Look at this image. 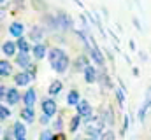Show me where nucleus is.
Here are the masks:
<instances>
[{
  "mask_svg": "<svg viewBox=\"0 0 151 140\" xmlns=\"http://www.w3.org/2000/svg\"><path fill=\"white\" fill-rule=\"evenodd\" d=\"M51 67L56 70V72H65V70L69 69V56L63 53L62 56H58V58H55V60H51Z\"/></svg>",
  "mask_w": 151,
  "mask_h": 140,
  "instance_id": "1",
  "label": "nucleus"
},
{
  "mask_svg": "<svg viewBox=\"0 0 151 140\" xmlns=\"http://www.w3.org/2000/svg\"><path fill=\"white\" fill-rule=\"evenodd\" d=\"M77 114L81 117H84L86 121H91V105L86 100H79L77 102Z\"/></svg>",
  "mask_w": 151,
  "mask_h": 140,
  "instance_id": "2",
  "label": "nucleus"
},
{
  "mask_svg": "<svg viewBox=\"0 0 151 140\" xmlns=\"http://www.w3.org/2000/svg\"><path fill=\"white\" fill-rule=\"evenodd\" d=\"M40 107H42V112H44L46 116H49V117L56 114V102H55L53 98H46Z\"/></svg>",
  "mask_w": 151,
  "mask_h": 140,
  "instance_id": "3",
  "label": "nucleus"
},
{
  "mask_svg": "<svg viewBox=\"0 0 151 140\" xmlns=\"http://www.w3.org/2000/svg\"><path fill=\"white\" fill-rule=\"evenodd\" d=\"M12 131H14V139L16 140H25V137H27V128H25L23 123H16L12 126Z\"/></svg>",
  "mask_w": 151,
  "mask_h": 140,
  "instance_id": "4",
  "label": "nucleus"
},
{
  "mask_svg": "<svg viewBox=\"0 0 151 140\" xmlns=\"http://www.w3.org/2000/svg\"><path fill=\"white\" fill-rule=\"evenodd\" d=\"M83 72H84V79H86V82H88V84H93L95 79H97V70L93 69L91 65H86V67L83 69Z\"/></svg>",
  "mask_w": 151,
  "mask_h": 140,
  "instance_id": "5",
  "label": "nucleus"
},
{
  "mask_svg": "<svg viewBox=\"0 0 151 140\" xmlns=\"http://www.w3.org/2000/svg\"><path fill=\"white\" fill-rule=\"evenodd\" d=\"M30 75L27 74V72H19V74H16L14 75V82L18 84V86H28L30 84Z\"/></svg>",
  "mask_w": 151,
  "mask_h": 140,
  "instance_id": "6",
  "label": "nucleus"
},
{
  "mask_svg": "<svg viewBox=\"0 0 151 140\" xmlns=\"http://www.w3.org/2000/svg\"><path fill=\"white\" fill-rule=\"evenodd\" d=\"M16 63H18L19 67H23V69H28V67H30V56H28V53L19 51V54L16 56Z\"/></svg>",
  "mask_w": 151,
  "mask_h": 140,
  "instance_id": "7",
  "label": "nucleus"
},
{
  "mask_svg": "<svg viewBox=\"0 0 151 140\" xmlns=\"http://www.w3.org/2000/svg\"><path fill=\"white\" fill-rule=\"evenodd\" d=\"M19 93H18V89H14V88H11L9 91H7V96H5V100H7V104L9 105H16L19 102Z\"/></svg>",
  "mask_w": 151,
  "mask_h": 140,
  "instance_id": "8",
  "label": "nucleus"
},
{
  "mask_svg": "<svg viewBox=\"0 0 151 140\" xmlns=\"http://www.w3.org/2000/svg\"><path fill=\"white\" fill-rule=\"evenodd\" d=\"M23 102H25V105H28V107H32V105L35 104V89H34V88H30V89L23 95Z\"/></svg>",
  "mask_w": 151,
  "mask_h": 140,
  "instance_id": "9",
  "label": "nucleus"
},
{
  "mask_svg": "<svg viewBox=\"0 0 151 140\" xmlns=\"http://www.w3.org/2000/svg\"><path fill=\"white\" fill-rule=\"evenodd\" d=\"M21 117H23L25 121H28V123H32V121L35 119V114H34V109L27 105V107H25V109L21 110Z\"/></svg>",
  "mask_w": 151,
  "mask_h": 140,
  "instance_id": "10",
  "label": "nucleus"
},
{
  "mask_svg": "<svg viewBox=\"0 0 151 140\" xmlns=\"http://www.w3.org/2000/svg\"><path fill=\"white\" fill-rule=\"evenodd\" d=\"M2 49H4V53H5L7 56H14V53H16V49H18V46H16L14 42H4V46H2Z\"/></svg>",
  "mask_w": 151,
  "mask_h": 140,
  "instance_id": "11",
  "label": "nucleus"
},
{
  "mask_svg": "<svg viewBox=\"0 0 151 140\" xmlns=\"http://www.w3.org/2000/svg\"><path fill=\"white\" fill-rule=\"evenodd\" d=\"M9 32H11V35H14V37H21L23 32H25V28H23L21 23H12L11 28H9Z\"/></svg>",
  "mask_w": 151,
  "mask_h": 140,
  "instance_id": "12",
  "label": "nucleus"
},
{
  "mask_svg": "<svg viewBox=\"0 0 151 140\" xmlns=\"http://www.w3.org/2000/svg\"><path fill=\"white\" fill-rule=\"evenodd\" d=\"M11 70H12V67H11V63H9V61L0 60V75H2V77L11 75Z\"/></svg>",
  "mask_w": 151,
  "mask_h": 140,
  "instance_id": "13",
  "label": "nucleus"
},
{
  "mask_svg": "<svg viewBox=\"0 0 151 140\" xmlns=\"http://www.w3.org/2000/svg\"><path fill=\"white\" fill-rule=\"evenodd\" d=\"M16 46H18V49H19V51H23V53H28V51H30V42H28L27 39H23V37H19V39H18Z\"/></svg>",
  "mask_w": 151,
  "mask_h": 140,
  "instance_id": "14",
  "label": "nucleus"
},
{
  "mask_svg": "<svg viewBox=\"0 0 151 140\" xmlns=\"http://www.w3.org/2000/svg\"><path fill=\"white\" fill-rule=\"evenodd\" d=\"M34 56H35L37 60H42V58L46 56V46H44V44H37V46L34 47Z\"/></svg>",
  "mask_w": 151,
  "mask_h": 140,
  "instance_id": "15",
  "label": "nucleus"
},
{
  "mask_svg": "<svg viewBox=\"0 0 151 140\" xmlns=\"http://www.w3.org/2000/svg\"><path fill=\"white\" fill-rule=\"evenodd\" d=\"M77 102H79V93H77L76 89L69 91V95H67V104L69 105H77Z\"/></svg>",
  "mask_w": 151,
  "mask_h": 140,
  "instance_id": "16",
  "label": "nucleus"
},
{
  "mask_svg": "<svg viewBox=\"0 0 151 140\" xmlns=\"http://www.w3.org/2000/svg\"><path fill=\"white\" fill-rule=\"evenodd\" d=\"M42 35H44V32H42V28H39V26H35L32 32H30V39L34 40V42H37V40H40L42 39Z\"/></svg>",
  "mask_w": 151,
  "mask_h": 140,
  "instance_id": "17",
  "label": "nucleus"
},
{
  "mask_svg": "<svg viewBox=\"0 0 151 140\" xmlns=\"http://www.w3.org/2000/svg\"><path fill=\"white\" fill-rule=\"evenodd\" d=\"M62 88H63V84H62L60 81H56V82H53V84L49 86V95H58V93L62 91Z\"/></svg>",
  "mask_w": 151,
  "mask_h": 140,
  "instance_id": "18",
  "label": "nucleus"
},
{
  "mask_svg": "<svg viewBox=\"0 0 151 140\" xmlns=\"http://www.w3.org/2000/svg\"><path fill=\"white\" fill-rule=\"evenodd\" d=\"M79 123H81V116L77 114V116H74V117L70 119V126H69V130H70V133H74L76 130L79 128Z\"/></svg>",
  "mask_w": 151,
  "mask_h": 140,
  "instance_id": "19",
  "label": "nucleus"
},
{
  "mask_svg": "<svg viewBox=\"0 0 151 140\" xmlns=\"http://www.w3.org/2000/svg\"><path fill=\"white\" fill-rule=\"evenodd\" d=\"M91 56H93V60H95L99 65H104V58H102V53H100L97 47H93V49H91Z\"/></svg>",
  "mask_w": 151,
  "mask_h": 140,
  "instance_id": "20",
  "label": "nucleus"
},
{
  "mask_svg": "<svg viewBox=\"0 0 151 140\" xmlns=\"http://www.w3.org/2000/svg\"><path fill=\"white\" fill-rule=\"evenodd\" d=\"M11 116V110L7 109V107H4V105H0V119H7Z\"/></svg>",
  "mask_w": 151,
  "mask_h": 140,
  "instance_id": "21",
  "label": "nucleus"
},
{
  "mask_svg": "<svg viewBox=\"0 0 151 140\" xmlns=\"http://www.w3.org/2000/svg\"><path fill=\"white\" fill-rule=\"evenodd\" d=\"M116 96H118V102H119V105L125 104V95H123V91H121V89H118V91H116Z\"/></svg>",
  "mask_w": 151,
  "mask_h": 140,
  "instance_id": "22",
  "label": "nucleus"
},
{
  "mask_svg": "<svg viewBox=\"0 0 151 140\" xmlns=\"http://www.w3.org/2000/svg\"><path fill=\"white\" fill-rule=\"evenodd\" d=\"M49 139H53V133L51 131H42L40 133V140H49Z\"/></svg>",
  "mask_w": 151,
  "mask_h": 140,
  "instance_id": "23",
  "label": "nucleus"
},
{
  "mask_svg": "<svg viewBox=\"0 0 151 140\" xmlns=\"http://www.w3.org/2000/svg\"><path fill=\"white\" fill-rule=\"evenodd\" d=\"M102 139H104V140L114 139V133H113V131H107V133H104V135H102Z\"/></svg>",
  "mask_w": 151,
  "mask_h": 140,
  "instance_id": "24",
  "label": "nucleus"
},
{
  "mask_svg": "<svg viewBox=\"0 0 151 140\" xmlns=\"http://www.w3.org/2000/svg\"><path fill=\"white\" fill-rule=\"evenodd\" d=\"M55 126H56V128H58V130H60V128H62V119H60V117H58V119H56V123H55Z\"/></svg>",
  "mask_w": 151,
  "mask_h": 140,
  "instance_id": "25",
  "label": "nucleus"
},
{
  "mask_svg": "<svg viewBox=\"0 0 151 140\" xmlns=\"http://www.w3.org/2000/svg\"><path fill=\"white\" fill-rule=\"evenodd\" d=\"M2 95H4V88L0 86V98H2Z\"/></svg>",
  "mask_w": 151,
  "mask_h": 140,
  "instance_id": "26",
  "label": "nucleus"
},
{
  "mask_svg": "<svg viewBox=\"0 0 151 140\" xmlns=\"http://www.w3.org/2000/svg\"><path fill=\"white\" fill-rule=\"evenodd\" d=\"M2 16H4V14H2V11H0V18H2Z\"/></svg>",
  "mask_w": 151,
  "mask_h": 140,
  "instance_id": "27",
  "label": "nucleus"
},
{
  "mask_svg": "<svg viewBox=\"0 0 151 140\" xmlns=\"http://www.w3.org/2000/svg\"><path fill=\"white\" fill-rule=\"evenodd\" d=\"M0 2H5V0H0Z\"/></svg>",
  "mask_w": 151,
  "mask_h": 140,
  "instance_id": "28",
  "label": "nucleus"
},
{
  "mask_svg": "<svg viewBox=\"0 0 151 140\" xmlns=\"http://www.w3.org/2000/svg\"><path fill=\"white\" fill-rule=\"evenodd\" d=\"M0 131H2V128H0Z\"/></svg>",
  "mask_w": 151,
  "mask_h": 140,
  "instance_id": "29",
  "label": "nucleus"
}]
</instances>
